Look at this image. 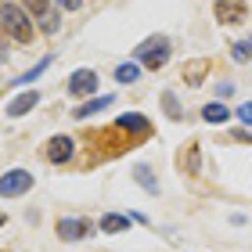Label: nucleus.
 Segmentation results:
<instances>
[{
    "label": "nucleus",
    "instance_id": "1",
    "mask_svg": "<svg viewBox=\"0 0 252 252\" xmlns=\"http://www.w3.org/2000/svg\"><path fill=\"white\" fill-rule=\"evenodd\" d=\"M0 22H4V32L18 43H32V22L29 11H22L18 4H4L0 7Z\"/></svg>",
    "mask_w": 252,
    "mask_h": 252
},
{
    "label": "nucleus",
    "instance_id": "2",
    "mask_svg": "<svg viewBox=\"0 0 252 252\" xmlns=\"http://www.w3.org/2000/svg\"><path fill=\"white\" fill-rule=\"evenodd\" d=\"M137 62H144L148 68H162L169 62V40L166 36H152L148 43L137 47Z\"/></svg>",
    "mask_w": 252,
    "mask_h": 252
},
{
    "label": "nucleus",
    "instance_id": "3",
    "mask_svg": "<svg viewBox=\"0 0 252 252\" xmlns=\"http://www.w3.org/2000/svg\"><path fill=\"white\" fill-rule=\"evenodd\" d=\"M32 188V173H26V169H11V173H4V180H0V194H7V198H18V194H26Z\"/></svg>",
    "mask_w": 252,
    "mask_h": 252
},
{
    "label": "nucleus",
    "instance_id": "4",
    "mask_svg": "<svg viewBox=\"0 0 252 252\" xmlns=\"http://www.w3.org/2000/svg\"><path fill=\"white\" fill-rule=\"evenodd\" d=\"M22 4L29 7V15L40 18V29H43V32H54V29H58V15L51 11V0H22Z\"/></svg>",
    "mask_w": 252,
    "mask_h": 252
},
{
    "label": "nucleus",
    "instance_id": "5",
    "mask_svg": "<svg viewBox=\"0 0 252 252\" xmlns=\"http://www.w3.org/2000/svg\"><path fill=\"white\" fill-rule=\"evenodd\" d=\"M94 87H97V72H94V68H76V72H72V79H68V90H72L76 97L90 94Z\"/></svg>",
    "mask_w": 252,
    "mask_h": 252
},
{
    "label": "nucleus",
    "instance_id": "6",
    "mask_svg": "<svg viewBox=\"0 0 252 252\" xmlns=\"http://www.w3.org/2000/svg\"><path fill=\"white\" fill-rule=\"evenodd\" d=\"M43 155L51 158V162H68L72 158V137H51L47 141V148H43Z\"/></svg>",
    "mask_w": 252,
    "mask_h": 252
},
{
    "label": "nucleus",
    "instance_id": "7",
    "mask_svg": "<svg viewBox=\"0 0 252 252\" xmlns=\"http://www.w3.org/2000/svg\"><path fill=\"white\" fill-rule=\"evenodd\" d=\"M83 234H94V223H87V220H58V238H65V242H79Z\"/></svg>",
    "mask_w": 252,
    "mask_h": 252
},
{
    "label": "nucleus",
    "instance_id": "8",
    "mask_svg": "<svg viewBox=\"0 0 252 252\" xmlns=\"http://www.w3.org/2000/svg\"><path fill=\"white\" fill-rule=\"evenodd\" d=\"M216 18H220L223 26L242 22L245 18V4H242V0H216Z\"/></svg>",
    "mask_w": 252,
    "mask_h": 252
},
{
    "label": "nucleus",
    "instance_id": "9",
    "mask_svg": "<svg viewBox=\"0 0 252 252\" xmlns=\"http://www.w3.org/2000/svg\"><path fill=\"white\" fill-rule=\"evenodd\" d=\"M36 101H40V94L36 90H22V94L7 105V116H26L29 108H36Z\"/></svg>",
    "mask_w": 252,
    "mask_h": 252
},
{
    "label": "nucleus",
    "instance_id": "10",
    "mask_svg": "<svg viewBox=\"0 0 252 252\" xmlns=\"http://www.w3.org/2000/svg\"><path fill=\"white\" fill-rule=\"evenodd\" d=\"M116 126H123V130H130V133H144V130H148V119L137 116V112H126V116H119Z\"/></svg>",
    "mask_w": 252,
    "mask_h": 252
},
{
    "label": "nucleus",
    "instance_id": "11",
    "mask_svg": "<svg viewBox=\"0 0 252 252\" xmlns=\"http://www.w3.org/2000/svg\"><path fill=\"white\" fill-rule=\"evenodd\" d=\"M108 105H112V97H94V101H87V105H79L76 116L79 119H90V116H97V112H105Z\"/></svg>",
    "mask_w": 252,
    "mask_h": 252
},
{
    "label": "nucleus",
    "instance_id": "12",
    "mask_svg": "<svg viewBox=\"0 0 252 252\" xmlns=\"http://www.w3.org/2000/svg\"><path fill=\"white\" fill-rule=\"evenodd\" d=\"M130 227V216H119V213H108L105 220H101V231H108V234H119Z\"/></svg>",
    "mask_w": 252,
    "mask_h": 252
},
{
    "label": "nucleus",
    "instance_id": "13",
    "mask_svg": "<svg viewBox=\"0 0 252 252\" xmlns=\"http://www.w3.org/2000/svg\"><path fill=\"white\" fill-rule=\"evenodd\" d=\"M202 116H205V123H227V119H231V112H227L220 101H213V105L202 108Z\"/></svg>",
    "mask_w": 252,
    "mask_h": 252
},
{
    "label": "nucleus",
    "instance_id": "14",
    "mask_svg": "<svg viewBox=\"0 0 252 252\" xmlns=\"http://www.w3.org/2000/svg\"><path fill=\"white\" fill-rule=\"evenodd\" d=\"M116 79H119V83H137V79H141V65H133V62L119 65L116 68Z\"/></svg>",
    "mask_w": 252,
    "mask_h": 252
},
{
    "label": "nucleus",
    "instance_id": "15",
    "mask_svg": "<svg viewBox=\"0 0 252 252\" xmlns=\"http://www.w3.org/2000/svg\"><path fill=\"white\" fill-rule=\"evenodd\" d=\"M133 177L141 180V184H144L148 191H158V184H155V173H152L148 166H133Z\"/></svg>",
    "mask_w": 252,
    "mask_h": 252
},
{
    "label": "nucleus",
    "instance_id": "16",
    "mask_svg": "<svg viewBox=\"0 0 252 252\" xmlns=\"http://www.w3.org/2000/svg\"><path fill=\"white\" fill-rule=\"evenodd\" d=\"M231 54H234V62H249V58H252V36L242 40V43H234Z\"/></svg>",
    "mask_w": 252,
    "mask_h": 252
},
{
    "label": "nucleus",
    "instance_id": "17",
    "mask_svg": "<svg viewBox=\"0 0 252 252\" xmlns=\"http://www.w3.org/2000/svg\"><path fill=\"white\" fill-rule=\"evenodd\" d=\"M162 108H166L169 119H180V116H184V108H180V101H173V94H162Z\"/></svg>",
    "mask_w": 252,
    "mask_h": 252
},
{
    "label": "nucleus",
    "instance_id": "18",
    "mask_svg": "<svg viewBox=\"0 0 252 252\" xmlns=\"http://www.w3.org/2000/svg\"><path fill=\"white\" fill-rule=\"evenodd\" d=\"M47 65H51V58H43V62H40L36 68H32V72H26V76H22V83H32V79H36L40 72H47Z\"/></svg>",
    "mask_w": 252,
    "mask_h": 252
},
{
    "label": "nucleus",
    "instance_id": "19",
    "mask_svg": "<svg viewBox=\"0 0 252 252\" xmlns=\"http://www.w3.org/2000/svg\"><path fill=\"white\" fill-rule=\"evenodd\" d=\"M238 119H242V123H249V126H252V101H245V105H242V108H238Z\"/></svg>",
    "mask_w": 252,
    "mask_h": 252
},
{
    "label": "nucleus",
    "instance_id": "20",
    "mask_svg": "<svg viewBox=\"0 0 252 252\" xmlns=\"http://www.w3.org/2000/svg\"><path fill=\"white\" fill-rule=\"evenodd\" d=\"M79 4L83 0H58V7H65V11H79Z\"/></svg>",
    "mask_w": 252,
    "mask_h": 252
},
{
    "label": "nucleus",
    "instance_id": "21",
    "mask_svg": "<svg viewBox=\"0 0 252 252\" xmlns=\"http://www.w3.org/2000/svg\"><path fill=\"white\" fill-rule=\"evenodd\" d=\"M4 40H7V32H0V65L7 62V43H4Z\"/></svg>",
    "mask_w": 252,
    "mask_h": 252
},
{
    "label": "nucleus",
    "instance_id": "22",
    "mask_svg": "<svg viewBox=\"0 0 252 252\" xmlns=\"http://www.w3.org/2000/svg\"><path fill=\"white\" fill-rule=\"evenodd\" d=\"M0 227H4V213H0Z\"/></svg>",
    "mask_w": 252,
    "mask_h": 252
}]
</instances>
